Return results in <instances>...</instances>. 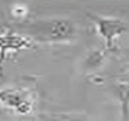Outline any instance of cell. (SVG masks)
<instances>
[{
	"label": "cell",
	"mask_w": 129,
	"mask_h": 121,
	"mask_svg": "<svg viewBox=\"0 0 129 121\" xmlns=\"http://www.w3.org/2000/svg\"><path fill=\"white\" fill-rule=\"evenodd\" d=\"M24 32V35L32 41L62 44L70 43L76 38L77 28L67 18H51L33 22L26 27Z\"/></svg>",
	"instance_id": "6da1fadb"
},
{
	"label": "cell",
	"mask_w": 129,
	"mask_h": 121,
	"mask_svg": "<svg viewBox=\"0 0 129 121\" xmlns=\"http://www.w3.org/2000/svg\"><path fill=\"white\" fill-rule=\"evenodd\" d=\"M86 16L94 23V27L96 29L99 36L105 43L106 50H113L117 38H119L123 33L128 30L127 24L122 20L102 16L94 12H88Z\"/></svg>",
	"instance_id": "7a4b0ae2"
},
{
	"label": "cell",
	"mask_w": 129,
	"mask_h": 121,
	"mask_svg": "<svg viewBox=\"0 0 129 121\" xmlns=\"http://www.w3.org/2000/svg\"><path fill=\"white\" fill-rule=\"evenodd\" d=\"M0 104L18 115H28L34 109V98L24 88L7 87L0 90Z\"/></svg>",
	"instance_id": "3957f363"
},
{
	"label": "cell",
	"mask_w": 129,
	"mask_h": 121,
	"mask_svg": "<svg viewBox=\"0 0 129 121\" xmlns=\"http://www.w3.org/2000/svg\"><path fill=\"white\" fill-rule=\"evenodd\" d=\"M33 45V41L28 36L15 32H4L0 34V52L5 55L10 51H20L28 49Z\"/></svg>",
	"instance_id": "277c9868"
},
{
	"label": "cell",
	"mask_w": 129,
	"mask_h": 121,
	"mask_svg": "<svg viewBox=\"0 0 129 121\" xmlns=\"http://www.w3.org/2000/svg\"><path fill=\"white\" fill-rule=\"evenodd\" d=\"M115 94L121 104L123 121L128 120L129 117V82L119 84L115 87Z\"/></svg>",
	"instance_id": "5b68a950"
},
{
	"label": "cell",
	"mask_w": 129,
	"mask_h": 121,
	"mask_svg": "<svg viewBox=\"0 0 129 121\" xmlns=\"http://www.w3.org/2000/svg\"><path fill=\"white\" fill-rule=\"evenodd\" d=\"M105 51L102 50H93L83 61V69L86 71H94L102 67L105 62Z\"/></svg>",
	"instance_id": "8992f818"
},
{
	"label": "cell",
	"mask_w": 129,
	"mask_h": 121,
	"mask_svg": "<svg viewBox=\"0 0 129 121\" xmlns=\"http://www.w3.org/2000/svg\"><path fill=\"white\" fill-rule=\"evenodd\" d=\"M28 14V7L24 4H14L11 7V15L17 20L24 18Z\"/></svg>",
	"instance_id": "52a82bcc"
},
{
	"label": "cell",
	"mask_w": 129,
	"mask_h": 121,
	"mask_svg": "<svg viewBox=\"0 0 129 121\" xmlns=\"http://www.w3.org/2000/svg\"><path fill=\"white\" fill-rule=\"evenodd\" d=\"M62 121H85V119L82 117V116H78V115H72V116H68V117L63 119Z\"/></svg>",
	"instance_id": "ba28073f"
}]
</instances>
